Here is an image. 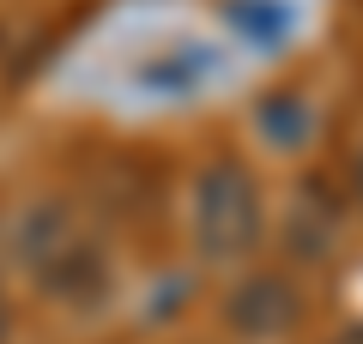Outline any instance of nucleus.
<instances>
[{"mask_svg":"<svg viewBox=\"0 0 363 344\" xmlns=\"http://www.w3.org/2000/svg\"><path fill=\"white\" fill-rule=\"evenodd\" d=\"M0 332H6V308H0Z\"/></svg>","mask_w":363,"mask_h":344,"instance_id":"20e7f679","label":"nucleus"},{"mask_svg":"<svg viewBox=\"0 0 363 344\" xmlns=\"http://www.w3.org/2000/svg\"><path fill=\"white\" fill-rule=\"evenodd\" d=\"M339 344H363V326H357V332H345V338H339Z\"/></svg>","mask_w":363,"mask_h":344,"instance_id":"7ed1b4c3","label":"nucleus"},{"mask_svg":"<svg viewBox=\"0 0 363 344\" xmlns=\"http://www.w3.org/2000/svg\"><path fill=\"white\" fill-rule=\"evenodd\" d=\"M230 320L242 332H255V338H272V332H285V326L303 320V302H297V290H291L285 278H255V284H242V296L230 302Z\"/></svg>","mask_w":363,"mask_h":344,"instance_id":"f03ea898","label":"nucleus"},{"mask_svg":"<svg viewBox=\"0 0 363 344\" xmlns=\"http://www.w3.org/2000/svg\"><path fill=\"white\" fill-rule=\"evenodd\" d=\"M200 242H206V254L230 260L242 254V248H255L260 236V205H255V181L242 176L236 164H218L206 181H200Z\"/></svg>","mask_w":363,"mask_h":344,"instance_id":"f257e3e1","label":"nucleus"}]
</instances>
